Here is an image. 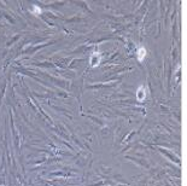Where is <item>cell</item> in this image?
<instances>
[{
	"mask_svg": "<svg viewBox=\"0 0 187 186\" xmlns=\"http://www.w3.org/2000/svg\"><path fill=\"white\" fill-rule=\"evenodd\" d=\"M145 56H146V51H145V49H140L138 51V59L141 62L144 58H145Z\"/></svg>",
	"mask_w": 187,
	"mask_h": 186,
	"instance_id": "obj_1",
	"label": "cell"
}]
</instances>
